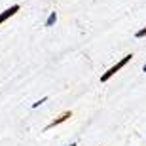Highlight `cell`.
<instances>
[{"label": "cell", "mask_w": 146, "mask_h": 146, "mask_svg": "<svg viewBox=\"0 0 146 146\" xmlns=\"http://www.w3.org/2000/svg\"><path fill=\"white\" fill-rule=\"evenodd\" d=\"M131 59H133V53L125 55V57H123V59H121V61H118V63H116V65H114V66H110L108 70H106V72H104L103 76H101V82H108L110 78H112V76L116 74V72H118V70H121V68H123V66L127 65V63H129Z\"/></svg>", "instance_id": "6da1fadb"}, {"label": "cell", "mask_w": 146, "mask_h": 146, "mask_svg": "<svg viewBox=\"0 0 146 146\" xmlns=\"http://www.w3.org/2000/svg\"><path fill=\"white\" fill-rule=\"evenodd\" d=\"M68 118H72V112H70V110H66V112L59 114V116H57V118H55L53 121H51V123H49L48 127H46V129H53L55 125H59V123H63V121H66Z\"/></svg>", "instance_id": "7a4b0ae2"}, {"label": "cell", "mask_w": 146, "mask_h": 146, "mask_svg": "<svg viewBox=\"0 0 146 146\" xmlns=\"http://www.w3.org/2000/svg\"><path fill=\"white\" fill-rule=\"evenodd\" d=\"M19 10H21L19 6H11V8H8L6 11H2V13H0V25H2V23H4L6 19H10L11 15H15V13H17Z\"/></svg>", "instance_id": "3957f363"}, {"label": "cell", "mask_w": 146, "mask_h": 146, "mask_svg": "<svg viewBox=\"0 0 146 146\" xmlns=\"http://www.w3.org/2000/svg\"><path fill=\"white\" fill-rule=\"evenodd\" d=\"M55 21H57V13H55V11H51V13H49V17H48V21H46V27H53Z\"/></svg>", "instance_id": "277c9868"}, {"label": "cell", "mask_w": 146, "mask_h": 146, "mask_svg": "<svg viewBox=\"0 0 146 146\" xmlns=\"http://www.w3.org/2000/svg\"><path fill=\"white\" fill-rule=\"evenodd\" d=\"M135 36H137V38H144V36H146V27H144V29H141V31H137Z\"/></svg>", "instance_id": "5b68a950"}, {"label": "cell", "mask_w": 146, "mask_h": 146, "mask_svg": "<svg viewBox=\"0 0 146 146\" xmlns=\"http://www.w3.org/2000/svg\"><path fill=\"white\" fill-rule=\"evenodd\" d=\"M46 101H48V97H44V99H40V101H36V103H33V108H38V106L42 103H46Z\"/></svg>", "instance_id": "8992f818"}, {"label": "cell", "mask_w": 146, "mask_h": 146, "mask_svg": "<svg viewBox=\"0 0 146 146\" xmlns=\"http://www.w3.org/2000/svg\"><path fill=\"white\" fill-rule=\"evenodd\" d=\"M142 70H144V72H146V65H144V66H142Z\"/></svg>", "instance_id": "52a82bcc"}, {"label": "cell", "mask_w": 146, "mask_h": 146, "mask_svg": "<svg viewBox=\"0 0 146 146\" xmlns=\"http://www.w3.org/2000/svg\"><path fill=\"white\" fill-rule=\"evenodd\" d=\"M68 146H76V142H72V144H68Z\"/></svg>", "instance_id": "ba28073f"}]
</instances>
